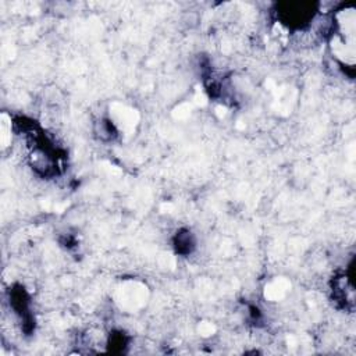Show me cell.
Segmentation results:
<instances>
[{"mask_svg":"<svg viewBox=\"0 0 356 356\" xmlns=\"http://www.w3.org/2000/svg\"><path fill=\"white\" fill-rule=\"evenodd\" d=\"M175 245H177V250L181 252V253H188L192 250L193 246V240L191 237L189 232H184V234H178L177 241H175Z\"/></svg>","mask_w":356,"mask_h":356,"instance_id":"cell-1","label":"cell"}]
</instances>
